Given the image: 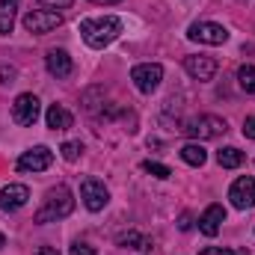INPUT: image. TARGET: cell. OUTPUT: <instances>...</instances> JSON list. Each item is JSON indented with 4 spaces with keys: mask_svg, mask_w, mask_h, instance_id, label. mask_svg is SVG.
Returning a JSON list of instances; mask_svg holds the SVG:
<instances>
[{
    "mask_svg": "<svg viewBox=\"0 0 255 255\" xmlns=\"http://www.w3.org/2000/svg\"><path fill=\"white\" fill-rule=\"evenodd\" d=\"M122 33V18L116 15H104V18H83L80 21V36L89 48L101 51L107 45H113Z\"/></svg>",
    "mask_w": 255,
    "mask_h": 255,
    "instance_id": "6da1fadb",
    "label": "cell"
},
{
    "mask_svg": "<svg viewBox=\"0 0 255 255\" xmlns=\"http://www.w3.org/2000/svg\"><path fill=\"white\" fill-rule=\"evenodd\" d=\"M74 211V196L65 184H57L45 193V202L42 208L36 211V223H57V220H65L68 214Z\"/></svg>",
    "mask_w": 255,
    "mask_h": 255,
    "instance_id": "7a4b0ae2",
    "label": "cell"
},
{
    "mask_svg": "<svg viewBox=\"0 0 255 255\" xmlns=\"http://www.w3.org/2000/svg\"><path fill=\"white\" fill-rule=\"evenodd\" d=\"M229 125L220 119V116H211V113H205V116H193L187 119L184 125H181V133H187L190 139H214V136H220V133H226Z\"/></svg>",
    "mask_w": 255,
    "mask_h": 255,
    "instance_id": "3957f363",
    "label": "cell"
},
{
    "mask_svg": "<svg viewBox=\"0 0 255 255\" xmlns=\"http://www.w3.org/2000/svg\"><path fill=\"white\" fill-rule=\"evenodd\" d=\"M130 80H133V86L142 92V95H151L157 86H160V80H163V65L157 63H139L130 68Z\"/></svg>",
    "mask_w": 255,
    "mask_h": 255,
    "instance_id": "277c9868",
    "label": "cell"
},
{
    "mask_svg": "<svg viewBox=\"0 0 255 255\" xmlns=\"http://www.w3.org/2000/svg\"><path fill=\"white\" fill-rule=\"evenodd\" d=\"M63 24V15L54 12V9H33L24 15V30L27 33H36V36H45L51 30H57Z\"/></svg>",
    "mask_w": 255,
    "mask_h": 255,
    "instance_id": "5b68a950",
    "label": "cell"
},
{
    "mask_svg": "<svg viewBox=\"0 0 255 255\" xmlns=\"http://www.w3.org/2000/svg\"><path fill=\"white\" fill-rule=\"evenodd\" d=\"M193 42H202V45H226L229 42V30L223 24H214V21H196L187 30Z\"/></svg>",
    "mask_w": 255,
    "mask_h": 255,
    "instance_id": "8992f818",
    "label": "cell"
},
{
    "mask_svg": "<svg viewBox=\"0 0 255 255\" xmlns=\"http://www.w3.org/2000/svg\"><path fill=\"white\" fill-rule=\"evenodd\" d=\"M39 113H42V104H39V98H36L33 92L18 95V98H15V104H12V119H15L18 125H24V128L36 125Z\"/></svg>",
    "mask_w": 255,
    "mask_h": 255,
    "instance_id": "52a82bcc",
    "label": "cell"
},
{
    "mask_svg": "<svg viewBox=\"0 0 255 255\" xmlns=\"http://www.w3.org/2000/svg\"><path fill=\"white\" fill-rule=\"evenodd\" d=\"M80 199H83V205H86L92 214H98V211L107 208V202H110V190L104 187V181L86 178V181H80Z\"/></svg>",
    "mask_w": 255,
    "mask_h": 255,
    "instance_id": "ba28073f",
    "label": "cell"
},
{
    "mask_svg": "<svg viewBox=\"0 0 255 255\" xmlns=\"http://www.w3.org/2000/svg\"><path fill=\"white\" fill-rule=\"evenodd\" d=\"M51 163H54V151L48 145H36V148L24 151L15 166H18V172H45Z\"/></svg>",
    "mask_w": 255,
    "mask_h": 255,
    "instance_id": "9c48e42d",
    "label": "cell"
},
{
    "mask_svg": "<svg viewBox=\"0 0 255 255\" xmlns=\"http://www.w3.org/2000/svg\"><path fill=\"white\" fill-rule=\"evenodd\" d=\"M229 199H232V205H235L238 211H250L255 205V178L253 175L238 178V181L229 187Z\"/></svg>",
    "mask_w": 255,
    "mask_h": 255,
    "instance_id": "30bf717a",
    "label": "cell"
},
{
    "mask_svg": "<svg viewBox=\"0 0 255 255\" xmlns=\"http://www.w3.org/2000/svg\"><path fill=\"white\" fill-rule=\"evenodd\" d=\"M30 202V187L24 184H9L0 190V211H18Z\"/></svg>",
    "mask_w": 255,
    "mask_h": 255,
    "instance_id": "8fae6325",
    "label": "cell"
},
{
    "mask_svg": "<svg viewBox=\"0 0 255 255\" xmlns=\"http://www.w3.org/2000/svg\"><path fill=\"white\" fill-rule=\"evenodd\" d=\"M184 71L190 74L193 80H211L217 74V60L214 57H187L184 60Z\"/></svg>",
    "mask_w": 255,
    "mask_h": 255,
    "instance_id": "7c38bea8",
    "label": "cell"
},
{
    "mask_svg": "<svg viewBox=\"0 0 255 255\" xmlns=\"http://www.w3.org/2000/svg\"><path fill=\"white\" fill-rule=\"evenodd\" d=\"M223 223H226V208H223V205H211V208L199 217V232L208 235V238H217Z\"/></svg>",
    "mask_w": 255,
    "mask_h": 255,
    "instance_id": "4fadbf2b",
    "label": "cell"
},
{
    "mask_svg": "<svg viewBox=\"0 0 255 255\" xmlns=\"http://www.w3.org/2000/svg\"><path fill=\"white\" fill-rule=\"evenodd\" d=\"M45 68H48L51 77H68V74H71V57L65 54L63 48H54V51H48V57H45Z\"/></svg>",
    "mask_w": 255,
    "mask_h": 255,
    "instance_id": "5bb4252c",
    "label": "cell"
},
{
    "mask_svg": "<svg viewBox=\"0 0 255 255\" xmlns=\"http://www.w3.org/2000/svg\"><path fill=\"white\" fill-rule=\"evenodd\" d=\"M45 122H48V128H54V130H65V128L74 125V116L65 110L63 104H51L48 113H45Z\"/></svg>",
    "mask_w": 255,
    "mask_h": 255,
    "instance_id": "9a60e30c",
    "label": "cell"
},
{
    "mask_svg": "<svg viewBox=\"0 0 255 255\" xmlns=\"http://www.w3.org/2000/svg\"><path fill=\"white\" fill-rule=\"evenodd\" d=\"M18 6L21 0H0V33L9 36L12 27H15V15H18Z\"/></svg>",
    "mask_w": 255,
    "mask_h": 255,
    "instance_id": "2e32d148",
    "label": "cell"
},
{
    "mask_svg": "<svg viewBox=\"0 0 255 255\" xmlns=\"http://www.w3.org/2000/svg\"><path fill=\"white\" fill-rule=\"evenodd\" d=\"M244 160H247V154H244L241 148H235V145L217 151V163H220L223 169H238V166H244Z\"/></svg>",
    "mask_w": 255,
    "mask_h": 255,
    "instance_id": "e0dca14e",
    "label": "cell"
},
{
    "mask_svg": "<svg viewBox=\"0 0 255 255\" xmlns=\"http://www.w3.org/2000/svg\"><path fill=\"white\" fill-rule=\"evenodd\" d=\"M181 160L190 163V166H202V163L208 160V151H205L199 142H187V145L181 148Z\"/></svg>",
    "mask_w": 255,
    "mask_h": 255,
    "instance_id": "ac0fdd59",
    "label": "cell"
},
{
    "mask_svg": "<svg viewBox=\"0 0 255 255\" xmlns=\"http://www.w3.org/2000/svg\"><path fill=\"white\" fill-rule=\"evenodd\" d=\"M238 86L247 95H255V65H241L238 68Z\"/></svg>",
    "mask_w": 255,
    "mask_h": 255,
    "instance_id": "d6986e66",
    "label": "cell"
},
{
    "mask_svg": "<svg viewBox=\"0 0 255 255\" xmlns=\"http://www.w3.org/2000/svg\"><path fill=\"white\" fill-rule=\"evenodd\" d=\"M119 247H128V250H151V244H148L139 232H125V235H119Z\"/></svg>",
    "mask_w": 255,
    "mask_h": 255,
    "instance_id": "ffe728a7",
    "label": "cell"
},
{
    "mask_svg": "<svg viewBox=\"0 0 255 255\" xmlns=\"http://www.w3.org/2000/svg\"><path fill=\"white\" fill-rule=\"evenodd\" d=\"M142 169H145L148 175H154V178H169V175H172V169H169L166 163H157V160H145Z\"/></svg>",
    "mask_w": 255,
    "mask_h": 255,
    "instance_id": "44dd1931",
    "label": "cell"
},
{
    "mask_svg": "<svg viewBox=\"0 0 255 255\" xmlns=\"http://www.w3.org/2000/svg\"><path fill=\"white\" fill-rule=\"evenodd\" d=\"M60 151H63V157L68 160V163H74V160L83 154V142H63V148H60Z\"/></svg>",
    "mask_w": 255,
    "mask_h": 255,
    "instance_id": "7402d4cb",
    "label": "cell"
},
{
    "mask_svg": "<svg viewBox=\"0 0 255 255\" xmlns=\"http://www.w3.org/2000/svg\"><path fill=\"white\" fill-rule=\"evenodd\" d=\"M71 255H98V253H95L89 244H80V241H74V244H71Z\"/></svg>",
    "mask_w": 255,
    "mask_h": 255,
    "instance_id": "603a6c76",
    "label": "cell"
},
{
    "mask_svg": "<svg viewBox=\"0 0 255 255\" xmlns=\"http://www.w3.org/2000/svg\"><path fill=\"white\" fill-rule=\"evenodd\" d=\"M39 3H42V6H48V9H54V12H57V9H68V6H71V3H74V0H39Z\"/></svg>",
    "mask_w": 255,
    "mask_h": 255,
    "instance_id": "cb8c5ba5",
    "label": "cell"
},
{
    "mask_svg": "<svg viewBox=\"0 0 255 255\" xmlns=\"http://www.w3.org/2000/svg\"><path fill=\"white\" fill-rule=\"evenodd\" d=\"M244 136H247V139H255V116H250V119L244 122Z\"/></svg>",
    "mask_w": 255,
    "mask_h": 255,
    "instance_id": "d4e9b609",
    "label": "cell"
},
{
    "mask_svg": "<svg viewBox=\"0 0 255 255\" xmlns=\"http://www.w3.org/2000/svg\"><path fill=\"white\" fill-rule=\"evenodd\" d=\"M199 255H235V253H229V250H223V247H208V250H202Z\"/></svg>",
    "mask_w": 255,
    "mask_h": 255,
    "instance_id": "484cf974",
    "label": "cell"
},
{
    "mask_svg": "<svg viewBox=\"0 0 255 255\" xmlns=\"http://www.w3.org/2000/svg\"><path fill=\"white\" fill-rule=\"evenodd\" d=\"M178 229H181V232H190V229H193L190 214H181V223H178Z\"/></svg>",
    "mask_w": 255,
    "mask_h": 255,
    "instance_id": "4316f807",
    "label": "cell"
},
{
    "mask_svg": "<svg viewBox=\"0 0 255 255\" xmlns=\"http://www.w3.org/2000/svg\"><path fill=\"white\" fill-rule=\"evenodd\" d=\"M12 74H15V68H6V65L0 68V80H3V83H12V80H9Z\"/></svg>",
    "mask_w": 255,
    "mask_h": 255,
    "instance_id": "83f0119b",
    "label": "cell"
},
{
    "mask_svg": "<svg viewBox=\"0 0 255 255\" xmlns=\"http://www.w3.org/2000/svg\"><path fill=\"white\" fill-rule=\"evenodd\" d=\"M33 255H60V250H54V247H39Z\"/></svg>",
    "mask_w": 255,
    "mask_h": 255,
    "instance_id": "f1b7e54d",
    "label": "cell"
},
{
    "mask_svg": "<svg viewBox=\"0 0 255 255\" xmlns=\"http://www.w3.org/2000/svg\"><path fill=\"white\" fill-rule=\"evenodd\" d=\"M92 3H101V6H110V3H122V0H92Z\"/></svg>",
    "mask_w": 255,
    "mask_h": 255,
    "instance_id": "f546056e",
    "label": "cell"
},
{
    "mask_svg": "<svg viewBox=\"0 0 255 255\" xmlns=\"http://www.w3.org/2000/svg\"><path fill=\"white\" fill-rule=\"evenodd\" d=\"M3 247H6V238H3V232H0V250H3Z\"/></svg>",
    "mask_w": 255,
    "mask_h": 255,
    "instance_id": "4dcf8cb0",
    "label": "cell"
}]
</instances>
